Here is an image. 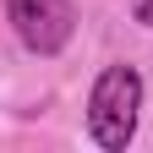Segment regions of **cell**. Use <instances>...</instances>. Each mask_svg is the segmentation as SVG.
I'll return each mask as SVG.
<instances>
[{
    "mask_svg": "<svg viewBox=\"0 0 153 153\" xmlns=\"http://www.w3.org/2000/svg\"><path fill=\"white\" fill-rule=\"evenodd\" d=\"M142 71L137 66H104L93 76V93H88V137L99 142L104 153H126L131 137H137V120H142Z\"/></svg>",
    "mask_w": 153,
    "mask_h": 153,
    "instance_id": "obj_1",
    "label": "cell"
},
{
    "mask_svg": "<svg viewBox=\"0 0 153 153\" xmlns=\"http://www.w3.org/2000/svg\"><path fill=\"white\" fill-rule=\"evenodd\" d=\"M6 22L16 33V44L38 60L60 55L76 33V6L71 0H6Z\"/></svg>",
    "mask_w": 153,
    "mask_h": 153,
    "instance_id": "obj_2",
    "label": "cell"
},
{
    "mask_svg": "<svg viewBox=\"0 0 153 153\" xmlns=\"http://www.w3.org/2000/svg\"><path fill=\"white\" fill-rule=\"evenodd\" d=\"M131 16H137L142 27H153V0H131Z\"/></svg>",
    "mask_w": 153,
    "mask_h": 153,
    "instance_id": "obj_3",
    "label": "cell"
}]
</instances>
